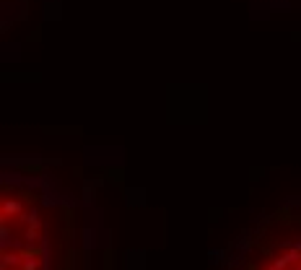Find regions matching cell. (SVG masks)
Masks as SVG:
<instances>
[{"label":"cell","instance_id":"1","mask_svg":"<svg viewBox=\"0 0 301 270\" xmlns=\"http://www.w3.org/2000/svg\"><path fill=\"white\" fill-rule=\"evenodd\" d=\"M0 231V270H65L73 252V205L47 174L5 169Z\"/></svg>","mask_w":301,"mask_h":270},{"label":"cell","instance_id":"2","mask_svg":"<svg viewBox=\"0 0 301 270\" xmlns=\"http://www.w3.org/2000/svg\"><path fill=\"white\" fill-rule=\"evenodd\" d=\"M218 270H301V200L254 223Z\"/></svg>","mask_w":301,"mask_h":270}]
</instances>
